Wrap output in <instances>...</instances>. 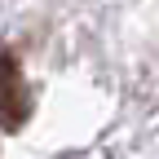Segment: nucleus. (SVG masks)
Segmentation results:
<instances>
[{
	"instance_id": "nucleus-1",
	"label": "nucleus",
	"mask_w": 159,
	"mask_h": 159,
	"mask_svg": "<svg viewBox=\"0 0 159 159\" xmlns=\"http://www.w3.org/2000/svg\"><path fill=\"white\" fill-rule=\"evenodd\" d=\"M27 111H31V102L22 93V80H18V62L0 57V128L18 133L27 124Z\"/></svg>"
}]
</instances>
